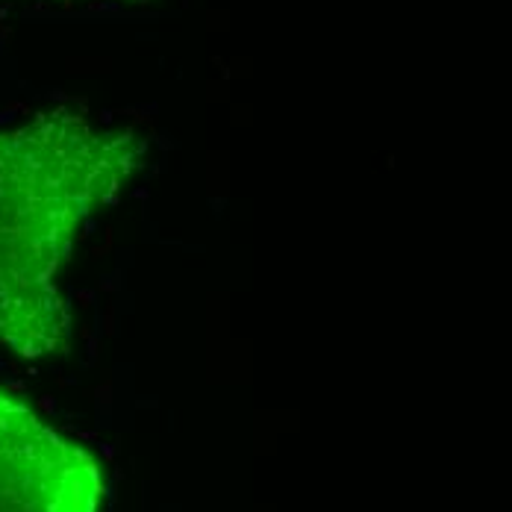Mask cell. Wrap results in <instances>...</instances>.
Segmentation results:
<instances>
[{
    "label": "cell",
    "mask_w": 512,
    "mask_h": 512,
    "mask_svg": "<svg viewBox=\"0 0 512 512\" xmlns=\"http://www.w3.org/2000/svg\"><path fill=\"white\" fill-rule=\"evenodd\" d=\"M3 3V0H0ZM121 3H151V0H121Z\"/></svg>",
    "instance_id": "3957f363"
},
{
    "label": "cell",
    "mask_w": 512,
    "mask_h": 512,
    "mask_svg": "<svg viewBox=\"0 0 512 512\" xmlns=\"http://www.w3.org/2000/svg\"><path fill=\"white\" fill-rule=\"evenodd\" d=\"M98 457L0 389V512H101Z\"/></svg>",
    "instance_id": "7a4b0ae2"
},
{
    "label": "cell",
    "mask_w": 512,
    "mask_h": 512,
    "mask_svg": "<svg viewBox=\"0 0 512 512\" xmlns=\"http://www.w3.org/2000/svg\"><path fill=\"white\" fill-rule=\"evenodd\" d=\"M148 139L56 106L0 124V351L51 359L71 348L62 268L89 221L142 171Z\"/></svg>",
    "instance_id": "6da1fadb"
}]
</instances>
